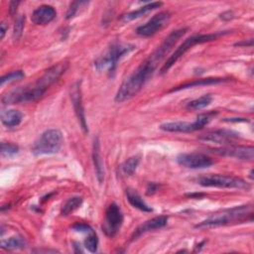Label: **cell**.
<instances>
[{
  "instance_id": "cell-1",
  "label": "cell",
  "mask_w": 254,
  "mask_h": 254,
  "mask_svg": "<svg viewBox=\"0 0 254 254\" xmlns=\"http://www.w3.org/2000/svg\"><path fill=\"white\" fill-rule=\"evenodd\" d=\"M188 31V28H181L173 31L166 37V39L158 46L141 64L128 76L119 86L115 94V102H124L135 96L151 78L159 64L168 55L171 49Z\"/></svg>"
},
{
  "instance_id": "cell-2",
  "label": "cell",
  "mask_w": 254,
  "mask_h": 254,
  "mask_svg": "<svg viewBox=\"0 0 254 254\" xmlns=\"http://www.w3.org/2000/svg\"><path fill=\"white\" fill-rule=\"evenodd\" d=\"M68 64L66 62L59 63L38 78L35 82L27 84L25 86L13 89L2 96L3 104H13V103H27L33 102L40 99L47 89L55 83L67 69Z\"/></svg>"
},
{
  "instance_id": "cell-3",
  "label": "cell",
  "mask_w": 254,
  "mask_h": 254,
  "mask_svg": "<svg viewBox=\"0 0 254 254\" xmlns=\"http://www.w3.org/2000/svg\"><path fill=\"white\" fill-rule=\"evenodd\" d=\"M253 220V208L250 204L234 206L212 213L195 225L196 228H210L221 225L242 223Z\"/></svg>"
},
{
  "instance_id": "cell-4",
  "label": "cell",
  "mask_w": 254,
  "mask_h": 254,
  "mask_svg": "<svg viewBox=\"0 0 254 254\" xmlns=\"http://www.w3.org/2000/svg\"><path fill=\"white\" fill-rule=\"evenodd\" d=\"M135 46L131 44L113 42L107 50L94 61V66L98 71H106L112 74L118 64V62L127 54L132 52Z\"/></svg>"
},
{
  "instance_id": "cell-5",
  "label": "cell",
  "mask_w": 254,
  "mask_h": 254,
  "mask_svg": "<svg viewBox=\"0 0 254 254\" xmlns=\"http://www.w3.org/2000/svg\"><path fill=\"white\" fill-rule=\"evenodd\" d=\"M227 34V32H217L214 34H201V35H192L189 38H187L178 48L177 50L172 54V56L169 57V59L166 61V63L163 64V66L161 67L160 72L166 73L177 62L178 60L183 57L190 49H191L193 46L197 45V44H202V43H206V42H210L213 41L215 39H217L219 36L221 35H225Z\"/></svg>"
},
{
  "instance_id": "cell-6",
  "label": "cell",
  "mask_w": 254,
  "mask_h": 254,
  "mask_svg": "<svg viewBox=\"0 0 254 254\" xmlns=\"http://www.w3.org/2000/svg\"><path fill=\"white\" fill-rule=\"evenodd\" d=\"M63 134L58 129H48L41 134L32 147V153L36 156L57 153L62 146Z\"/></svg>"
},
{
  "instance_id": "cell-7",
  "label": "cell",
  "mask_w": 254,
  "mask_h": 254,
  "mask_svg": "<svg viewBox=\"0 0 254 254\" xmlns=\"http://www.w3.org/2000/svg\"><path fill=\"white\" fill-rule=\"evenodd\" d=\"M196 183L202 187L210 188H220V189H239V190H248L249 185L242 179L219 175V174H209L196 178Z\"/></svg>"
},
{
  "instance_id": "cell-8",
  "label": "cell",
  "mask_w": 254,
  "mask_h": 254,
  "mask_svg": "<svg viewBox=\"0 0 254 254\" xmlns=\"http://www.w3.org/2000/svg\"><path fill=\"white\" fill-rule=\"evenodd\" d=\"M213 112L201 113L199 114L193 122L187 121H175V122H166L160 125V129L166 132H183L189 133L199 130L203 128L210 121L213 116Z\"/></svg>"
},
{
  "instance_id": "cell-9",
  "label": "cell",
  "mask_w": 254,
  "mask_h": 254,
  "mask_svg": "<svg viewBox=\"0 0 254 254\" xmlns=\"http://www.w3.org/2000/svg\"><path fill=\"white\" fill-rule=\"evenodd\" d=\"M122 223L123 213L119 205L114 202L109 204L105 211V216L102 223V231L106 236L113 237L119 231Z\"/></svg>"
},
{
  "instance_id": "cell-10",
  "label": "cell",
  "mask_w": 254,
  "mask_h": 254,
  "mask_svg": "<svg viewBox=\"0 0 254 254\" xmlns=\"http://www.w3.org/2000/svg\"><path fill=\"white\" fill-rule=\"evenodd\" d=\"M170 18H171V15L169 12H167V11L160 12V13L154 15L145 24L139 26L136 29V34L141 37H144V38L151 37V36L155 35L157 32L161 31L165 26H167V24L170 21Z\"/></svg>"
},
{
  "instance_id": "cell-11",
  "label": "cell",
  "mask_w": 254,
  "mask_h": 254,
  "mask_svg": "<svg viewBox=\"0 0 254 254\" xmlns=\"http://www.w3.org/2000/svg\"><path fill=\"white\" fill-rule=\"evenodd\" d=\"M211 153L231 157L242 161H253L254 158V148L252 146H236V145H226L219 148L210 149Z\"/></svg>"
},
{
  "instance_id": "cell-12",
  "label": "cell",
  "mask_w": 254,
  "mask_h": 254,
  "mask_svg": "<svg viewBox=\"0 0 254 254\" xmlns=\"http://www.w3.org/2000/svg\"><path fill=\"white\" fill-rule=\"evenodd\" d=\"M179 165L188 169H204L214 164L212 158L202 153H183L177 157Z\"/></svg>"
},
{
  "instance_id": "cell-13",
  "label": "cell",
  "mask_w": 254,
  "mask_h": 254,
  "mask_svg": "<svg viewBox=\"0 0 254 254\" xmlns=\"http://www.w3.org/2000/svg\"><path fill=\"white\" fill-rule=\"evenodd\" d=\"M70 99L72 102L73 110L75 113V116L78 120V123L83 130L84 133L88 132V127L85 119V113H84V108L82 104V96H81V88H80V81H75L71 86H70Z\"/></svg>"
},
{
  "instance_id": "cell-14",
  "label": "cell",
  "mask_w": 254,
  "mask_h": 254,
  "mask_svg": "<svg viewBox=\"0 0 254 254\" xmlns=\"http://www.w3.org/2000/svg\"><path fill=\"white\" fill-rule=\"evenodd\" d=\"M239 138V134L230 130H214L204 133L198 137L199 140L204 142H211L220 145H232V143Z\"/></svg>"
},
{
  "instance_id": "cell-15",
  "label": "cell",
  "mask_w": 254,
  "mask_h": 254,
  "mask_svg": "<svg viewBox=\"0 0 254 254\" xmlns=\"http://www.w3.org/2000/svg\"><path fill=\"white\" fill-rule=\"evenodd\" d=\"M168 222V217L165 215H160V216H156L152 219H149L147 221H145L144 223H142L141 225H139L133 232L132 236H131V241L136 240L137 238H139L141 235H143L146 232L149 231H153L156 229H160L162 227H164Z\"/></svg>"
},
{
  "instance_id": "cell-16",
  "label": "cell",
  "mask_w": 254,
  "mask_h": 254,
  "mask_svg": "<svg viewBox=\"0 0 254 254\" xmlns=\"http://www.w3.org/2000/svg\"><path fill=\"white\" fill-rule=\"evenodd\" d=\"M57 16L55 8L51 5H41L34 10L31 20L36 25H47L51 23Z\"/></svg>"
},
{
  "instance_id": "cell-17",
  "label": "cell",
  "mask_w": 254,
  "mask_h": 254,
  "mask_svg": "<svg viewBox=\"0 0 254 254\" xmlns=\"http://www.w3.org/2000/svg\"><path fill=\"white\" fill-rule=\"evenodd\" d=\"M92 161L94 165V170L96 173V178L101 184L104 179V170H103V162L100 155V145L98 137H95L92 144Z\"/></svg>"
},
{
  "instance_id": "cell-18",
  "label": "cell",
  "mask_w": 254,
  "mask_h": 254,
  "mask_svg": "<svg viewBox=\"0 0 254 254\" xmlns=\"http://www.w3.org/2000/svg\"><path fill=\"white\" fill-rule=\"evenodd\" d=\"M228 78H222V77H208V78H200V79H194L192 81H188L185 83H182L181 85H178L174 88H172L169 92H175L182 89L190 88L193 86H201V85H209V84H216L221 83L224 81H227Z\"/></svg>"
},
{
  "instance_id": "cell-19",
  "label": "cell",
  "mask_w": 254,
  "mask_h": 254,
  "mask_svg": "<svg viewBox=\"0 0 254 254\" xmlns=\"http://www.w3.org/2000/svg\"><path fill=\"white\" fill-rule=\"evenodd\" d=\"M162 5H163V3H162V2H159V1L148 3V4H146V5L142 6V7H140V8L137 9V10H134V11H131V12H129V13H126V14L122 15V16H121V20H122V21H125V22L135 20V19H137V18H139V17H141V16L147 14L148 12H150V11H152V10H155V9L161 7Z\"/></svg>"
},
{
  "instance_id": "cell-20",
  "label": "cell",
  "mask_w": 254,
  "mask_h": 254,
  "mask_svg": "<svg viewBox=\"0 0 254 254\" xmlns=\"http://www.w3.org/2000/svg\"><path fill=\"white\" fill-rule=\"evenodd\" d=\"M22 118L23 114L15 109L4 110L1 112V121L8 128L18 126L21 123Z\"/></svg>"
},
{
  "instance_id": "cell-21",
  "label": "cell",
  "mask_w": 254,
  "mask_h": 254,
  "mask_svg": "<svg viewBox=\"0 0 254 254\" xmlns=\"http://www.w3.org/2000/svg\"><path fill=\"white\" fill-rule=\"evenodd\" d=\"M126 197L132 206H134L142 211H145V212L152 211V208L143 200L141 195L135 190L127 189L126 190Z\"/></svg>"
},
{
  "instance_id": "cell-22",
  "label": "cell",
  "mask_w": 254,
  "mask_h": 254,
  "mask_svg": "<svg viewBox=\"0 0 254 254\" xmlns=\"http://www.w3.org/2000/svg\"><path fill=\"white\" fill-rule=\"evenodd\" d=\"M212 101V96L210 94H204L198 98H195L189 103H187L186 108L188 110H200L208 106Z\"/></svg>"
},
{
  "instance_id": "cell-23",
  "label": "cell",
  "mask_w": 254,
  "mask_h": 254,
  "mask_svg": "<svg viewBox=\"0 0 254 254\" xmlns=\"http://www.w3.org/2000/svg\"><path fill=\"white\" fill-rule=\"evenodd\" d=\"M26 245V242L22 236L15 235L10 237L7 240H2L1 241V248L6 249V250H17V249H22Z\"/></svg>"
},
{
  "instance_id": "cell-24",
  "label": "cell",
  "mask_w": 254,
  "mask_h": 254,
  "mask_svg": "<svg viewBox=\"0 0 254 254\" xmlns=\"http://www.w3.org/2000/svg\"><path fill=\"white\" fill-rule=\"evenodd\" d=\"M82 203V197L80 196H72L69 197L62 206L61 214L62 215H68L70 212L74 211L78 208Z\"/></svg>"
},
{
  "instance_id": "cell-25",
  "label": "cell",
  "mask_w": 254,
  "mask_h": 254,
  "mask_svg": "<svg viewBox=\"0 0 254 254\" xmlns=\"http://www.w3.org/2000/svg\"><path fill=\"white\" fill-rule=\"evenodd\" d=\"M139 162H140L139 156H133V157H130L129 159H127L120 167L122 174L124 176L133 175L139 165Z\"/></svg>"
},
{
  "instance_id": "cell-26",
  "label": "cell",
  "mask_w": 254,
  "mask_h": 254,
  "mask_svg": "<svg viewBox=\"0 0 254 254\" xmlns=\"http://www.w3.org/2000/svg\"><path fill=\"white\" fill-rule=\"evenodd\" d=\"M24 76H25V74H24V72L21 69L10 71L9 73H6L5 75H3L0 78V85L3 86L5 83H9V82H13V81H16V80H20Z\"/></svg>"
},
{
  "instance_id": "cell-27",
  "label": "cell",
  "mask_w": 254,
  "mask_h": 254,
  "mask_svg": "<svg viewBox=\"0 0 254 254\" xmlns=\"http://www.w3.org/2000/svg\"><path fill=\"white\" fill-rule=\"evenodd\" d=\"M24 26H25V15H19L16 18L14 27H13V39L15 41H18L21 38L23 34Z\"/></svg>"
},
{
  "instance_id": "cell-28",
  "label": "cell",
  "mask_w": 254,
  "mask_h": 254,
  "mask_svg": "<svg viewBox=\"0 0 254 254\" xmlns=\"http://www.w3.org/2000/svg\"><path fill=\"white\" fill-rule=\"evenodd\" d=\"M97 246H98V238L95 232L91 231L87 235V237L84 240V247L91 253H94L97 251Z\"/></svg>"
},
{
  "instance_id": "cell-29",
  "label": "cell",
  "mask_w": 254,
  "mask_h": 254,
  "mask_svg": "<svg viewBox=\"0 0 254 254\" xmlns=\"http://www.w3.org/2000/svg\"><path fill=\"white\" fill-rule=\"evenodd\" d=\"M19 152V147L12 143H1V156L2 157H12Z\"/></svg>"
},
{
  "instance_id": "cell-30",
  "label": "cell",
  "mask_w": 254,
  "mask_h": 254,
  "mask_svg": "<svg viewBox=\"0 0 254 254\" xmlns=\"http://www.w3.org/2000/svg\"><path fill=\"white\" fill-rule=\"evenodd\" d=\"M85 3H87V2H81V1H74V2H71L70 5H69L68 10H67V12H66V19L72 18V17L75 15V13L77 12V9L79 8V6H80L81 4H85Z\"/></svg>"
},
{
  "instance_id": "cell-31",
  "label": "cell",
  "mask_w": 254,
  "mask_h": 254,
  "mask_svg": "<svg viewBox=\"0 0 254 254\" xmlns=\"http://www.w3.org/2000/svg\"><path fill=\"white\" fill-rule=\"evenodd\" d=\"M71 228L74 230V231H78V232H90L92 231V228L86 224V223H82V222H76L74 223Z\"/></svg>"
},
{
  "instance_id": "cell-32",
  "label": "cell",
  "mask_w": 254,
  "mask_h": 254,
  "mask_svg": "<svg viewBox=\"0 0 254 254\" xmlns=\"http://www.w3.org/2000/svg\"><path fill=\"white\" fill-rule=\"evenodd\" d=\"M19 1H12L10 2V5H9V13L11 15H14L16 13V10H17V7L19 5Z\"/></svg>"
},
{
  "instance_id": "cell-33",
  "label": "cell",
  "mask_w": 254,
  "mask_h": 254,
  "mask_svg": "<svg viewBox=\"0 0 254 254\" xmlns=\"http://www.w3.org/2000/svg\"><path fill=\"white\" fill-rule=\"evenodd\" d=\"M158 189V185L155 183H149L147 187V194H153Z\"/></svg>"
},
{
  "instance_id": "cell-34",
  "label": "cell",
  "mask_w": 254,
  "mask_h": 254,
  "mask_svg": "<svg viewBox=\"0 0 254 254\" xmlns=\"http://www.w3.org/2000/svg\"><path fill=\"white\" fill-rule=\"evenodd\" d=\"M233 17H234V15H233L232 11H226V12H223L222 14H220V19H222V20H231Z\"/></svg>"
},
{
  "instance_id": "cell-35",
  "label": "cell",
  "mask_w": 254,
  "mask_h": 254,
  "mask_svg": "<svg viewBox=\"0 0 254 254\" xmlns=\"http://www.w3.org/2000/svg\"><path fill=\"white\" fill-rule=\"evenodd\" d=\"M0 32H1V39H3L4 38V36H5V33H6V31H7V26H6V24L3 22V23H1V25H0Z\"/></svg>"
},
{
  "instance_id": "cell-36",
  "label": "cell",
  "mask_w": 254,
  "mask_h": 254,
  "mask_svg": "<svg viewBox=\"0 0 254 254\" xmlns=\"http://www.w3.org/2000/svg\"><path fill=\"white\" fill-rule=\"evenodd\" d=\"M252 44H253V40L250 39L248 42L247 41H243V42L236 43L235 46H252Z\"/></svg>"
}]
</instances>
